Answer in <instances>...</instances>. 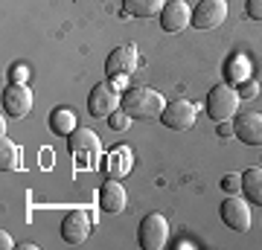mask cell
<instances>
[{
	"instance_id": "obj_1",
	"label": "cell",
	"mask_w": 262,
	"mask_h": 250,
	"mask_svg": "<svg viewBox=\"0 0 262 250\" xmlns=\"http://www.w3.org/2000/svg\"><path fill=\"white\" fill-rule=\"evenodd\" d=\"M166 102L155 87H131L122 93V111L134 120H160Z\"/></svg>"
},
{
	"instance_id": "obj_2",
	"label": "cell",
	"mask_w": 262,
	"mask_h": 250,
	"mask_svg": "<svg viewBox=\"0 0 262 250\" xmlns=\"http://www.w3.org/2000/svg\"><path fill=\"white\" fill-rule=\"evenodd\" d=\"M67 148H70V157H73L76 169H88V172H96L99 169V154H102V143L91 128H76L67 140Z\"/></svg>"
},
{
	"instance_id": "obj_3",
	"label": "cell",
	"mask_w": 262,
	"mask_h": 250,
	"mask_svg": "<svg viewBox=\"0 0 262 250\" xmlns=\"http://www.w3.org/2000/svg\"><path fill=\"white\" fill-rule=\"evenodd\" d=\"M239 102H242L239 90H233L230 84H215L207 93V113L213 117V122H227L239 113Z\"/></svg>"
},
{
	"instance_id": "obj_4",
	"label": "cell",
	"mask_w": 262,
	"mask_h": 250,
	"mask_svg": "<svg viewBox=\"0 0 262 250\" xmlns=\"http://www.w3.org/2000/svg\"><path fill=\"white\" fill-rule=\"evenodd\" d=\"M137 241H140L143 250H163L169 241V221L160 213H149L140 221Z\"/></svg>"
},
{
	"instance_id": "obj_5",
	"label": "cell",
	"mask_w": 262,
	"mask_h": 250,
	"mask_svg": "<svg viewBox=\"0 0 262 250\" xmlns=\"http://www.w3.org/2000/svg\"><path fill=\"white\" fill-rule=\"evenodd\" d=\"M219 215H222V221L230 227L233 233H248L251 230V207H248V201H242L239 195H230V198H225L222 201V207H219Z\"/></svg>"
},
{
	"instance_id": "obj_6",
	"label": "cell",
	"mask_w": 262,
	"mask_h": 250,
	"mask_svg": "<svg viewBox=\"0 0 262 250\" xmlns=\"http://www.w3.org/2000/svg\"><path fill=\"white\" fill-rule=\"evenodd\" d=\"M195 102H189V99H175V102H169L160 113V122L172 131H189L195 125Z\"/></svg>"
},
{
	"instance_id": "obj_7",
	"label": "cell",
	"mask_w": 262,
	"mask_h": 250,
	"mask_svg": "<svg viewBox=\"0 0 262 250\" xmlns=\"http://www.w3.org/2000/svg\"><path fill=\"white\" fill-rule=\"evenodd\" d=\"M120 108H122V96L117 93V87L111 82L96 84L94 90H91V96H88V111L94 113V117H111Z\"/></svg>"
},
{
	"instance_id": "obj_8",
	"label": "cell",
	"mask_w": 262,
	"mask_h": 250,
	"mask_svg": "<svg viewBox=\"0 0 262 250\" xmlns=\"http://www.w3.org/2000/svg\"><path fill=\"white\" fill-rule=\"evenodd\" d=\"M140 64V53H137V44H122L117 50H111V56L105 58V73L111 76H131Z\"/></svg>"
},
{
	"instance_id": "obj_9",
	"label": "cell",
	"mask_w": 262,
	"mask_h": 250,
	"mask_svg": "<svg viewBox=\"0 0 262 250\" xmlns=\"http://www.w3.org/2000/svg\"><path fill=\"white\" fill-rule=\"evenodd\" d=\"M32 111V90L27 84H15L12 82L6 90H3V113L9 120H24L27 113Z\"/></svg>"
},
{
	"instance_id": "obj_10",
	"label": "cell",
	"mask_w": 262,
	"mask_h": 250,
	"mask_svg": "<svg viewBox=\"0 0 262 250\" xmlns=\"http://www.w3.org/2000/svg\"><path fill=\"white\" fill-rule=\"evenodd\" d=\"M227 20V0H201L192 9V27L195 29H215Z\"/></svg>"
},
{
	"instance_id": "obj_11",
	"label": "cell",
	"mask_w": 262,
	"mask_h": 250,
	"mask_svg": "<svg viewBox=\"0 0 262 250\" xmlns=\"http://www.w3.org/2000/svg\"><path fill=\"white\" fill-rule=\"evenodd\" d=\"M88 236H91V215L84 213V210H70L61 218V239L67 244L79 247V244L88 241Z\"/></svg>"
},
{
	"instance_id": "obj_12",
	"label": "cell",
	"mask_w": 262,
	"mask_h": 250,
	"mask_svg": "<svg viewBox=\"0 0 262 250\" xmlns=\"http://www.w3.org/2000/svg\"><path fill=\"white\" fill-rule=\"evenodd\" d=\"M192 24V9L187 0H166V6L160 12V27L163 32H181Z\"/></svg>"
},
{
	"instance_id": "obj_13",
	"label": "cell",
	"mask_w": 262,
	"mask_h": 250,
	"mask_svg": "<svg viewBox=\"0 0 262 250\" xmlns=\"http://www.w3.org/2000/svg\"><path fill=\"white\" fill-rule=\"evenodd\" d=\"M233 137H239L248 146H262V113H239L233 120Z\"/></svg>"
},
{
	"instance_id": "obj_14",
	"label": "cell",
	"mask_w": 262,
	"mask_h": 250,
	"mask_svg": "<svg viewBox=\"0 0 262 250\" xmlns=\"http://www.w3.org/2000/svg\"><path fill=\"white\" fill-rule=\"evenodd\" d=\"M125 204H128V195H125V186L117 177H111L108 184H102V189H99V207H102L105 213L117 215L125 210Z\"/></svg>"
},
{
	"instance_id": "obj_15",
	"label": "cell",
	"mask_w": 262,
	"mask_h": 250,
	"mask_svg": "<svg viewBox=\"0 0 262 250\" xmlns=\"http://www.w3.org/2000/svg\"><path fill=\"white\" fill-rule=\"evenodd\" d=\"M131 166H134V154H131V148H125V146L114 148L111 154H108V160H105V172L111 177H117V180H122V177L128 175Z\"/></svg>"
},
{
	"instance_id": "obj_16",
	"label": "cell",
	"mask_w": 262,
	"mask_h": 250,
	"mask_svg": "<svg viewBox=\"0 0 262 250\" xmlns=\"http://www.w3.org/2000/svg\"><path fill=\"white\" fill-rule=\"evenodd\" d=\"M166 6V0H122V12L131 18H155Z\"/></svg>"
},
{
	"instance_id": "obj_17",
	"label": "cell",
	"mask_w": 262,
	"mask_h": 250,
	"mask_svg": "<svg viewBox=\"0 0 262 250\" xmlns=\"http://www.w3.org/2000/svg\"><path fill=\"white\" fill-rule=\"evenodd\" d=\"M50 128L56 131V134H61V137H70L79 125H76V113L70 111V108H58V111L50 113Z\"/></svg>"
},
{
	"instance_id": "obj_18",
	"label": "cell",
	"mask_w": 262,
	"mask_h": 250,
	"mask_svg": "<svg viewBox=\"0 0 262 250\" xmlns=\"http://www.w3.org/2000/svg\"><path fill=\"white\" fill-rule=\"evenodd\" d=\"M242 192L251 198L253 204H259L262 207V169H248L242 175Z\"/></svg>"
},
{
	"instance_id": "obj_19",
	"label": "cell",
	"mask_w": 262,
	"mask_h": 250,
	"mask_svg": "<svg viewBox=\"0 0 262 250\" xmlns=\"http://www.w3.org/2000/svg\"><path fill=\"white\" fill-rule=\"evenodd\" d=\"M0 166L3 169H24V157H20V148L12 143L9 137L0 140Z\"/></svg>"
},
{
	"instance_id": "obj_20",
	"label": "cell",
	"mask_w": 262,
	"mask_h": 250,
	"mask_svg": "<svg viewBox=\"0 0 262 250\" xmlns=\"http://www.w3.org/2000/svg\"><path fill=\"white\" fill-rule=\"evenodd\" d=\"M227 79L233 84H242L245 79H251V67H248V58L245 56H233L230 64H227Z\"/></svg>"
},
{
	"instance_id": "obj_21",
	"label": "cell",
	"mask_w": 262,
	"mask_h": 250,
	"mask_svg": "<svg viewBox=\"0 0 262 250\" xmlns=\"http://www.w3.org/2000/svg\"><path fill=\"white\" fill-rule=\"evenodd\" d=\"M131 120H134V117H128L125 111H114L111 117H108V125H111V131H125L131 125Z\"/></svg>"
},
{
	"instance_id": "obj_22",
	"label": "cell",
	"mask_w": 262,
	"mask_h": 250,
	"mask_svg": "<svg viewBox=\"0 0 262 250\" xmlns=\"http://www.w3.org/2000/svg\"><path fill=\"white\" fill-rule=\"evenodd\" d=\"M222 189L230 195H239V189H242V175H236V172H230V175L222 177Z\"/></svg>"
},
{
	"instance_id": "obj_23",
	"label": "cell",
	"mask_w": 262,
	"mask_h": 250,
	"mask_svg": "<svg viewBox=\"0 0 262 250\" xmlns=\"http://www.w3.org/2000/svg\"><path fill=\"white\" fill-rule=\"evenodd\" d=\"M239 96H242V99H256V96H259V84L253 82V79H245V82L239 84Z\"/></svg>"
},
{
	"instance_id": "obj_24",
	"label": "cell",
	"mask_w": 262,
	"mask_h": 250,
	"mask_svg": "<svg viewBox=\"0 0 262 250\" xmlns=\"http://www.w3.org/2000/svg\"><path fill=\"white\" fill-rule=\"evenodd\" d=\"M245 9H248V18L262 24V0H245Z\"/></svg>"
},
{
	"instance_id": "obj_25",
	"label": "cell",
	"mask_w": 262,
	"mask_h": 250,
	"mask_svg": "<svg viewBox=\"0 0 262 250\" xmlns=\"http://www.w3.org/2000/svg\"><path fill=\"white\" fill-rule=\"evenodd\" d=\"M27 79H29V67L18 64L15 70H12V82L15 84H27Z\"/></svg>"
},
{
	"instance_id": "obj_26",
	"label": "cell",
	"mask_w": 262,
	"mask_h": 250,
	"mask_svg": "<svg viewBox=\"0 0 262 250\" xmlns=\"http://www.w3.org/2000/svg\"><path fill=\"white\" fill-rule=\"evenodd\" d=\"M219 134L222 137H233V122H219Z\"/></svg>"
},
{
	"instance_id": "obj_27",
	"label": "cell",
	"mask_w": 262,
	"mask_h": 250,
	"mask_svg": "<svg viewBox=\"0 0 262 250\" xmlns=\"http://www.w3.org/2000/svg\"><path fill=\"white\" fill-rule=\"evenodd\" d=\"M0 244H3V250H6V247H12V239H9V233H3V236H0Z\"/></svg>"
}]
</instances>
